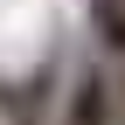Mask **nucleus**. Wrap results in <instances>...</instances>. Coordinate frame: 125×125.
Returning a JSON list of instances; mask_svg holds the SVG:
<instances>
[{"mask_svg": "<svg viewBox=\"0 0 125 125\" xmlns=\"http://www.w3.org/2000/svg\"><path fill=\"white\" fill-rule=\"evenodd\" d=\"M118 83H111V62H83V70L70 76V90H62L56 104V125H118Z\"/></svg>", "mask_w": 125, "mask_h": 125, "instance_id": "obj_1", "label": "nucleus"}, {"mask_svg": "<svg viewBox=\"0 0 125 125\" xmlns=\"http://www.w3.org/2000/svg\"><path fill=\"white\" fill-rule=\"evenodd\" d=\"M90 42L104 62H125V0H90Z\"/></svg>", "mask_w": 125, "mask_h": 125, "instance_id": "obj_2", "label": "nucleus"}, {"mask_svg": "<svg viewBox=\"0 0 125 125\" xmlns=\"http://www.w3.org/2000/svg\"><path fill=\"white\" fill-rule=\"evenodd\" d=\"M111 83H118V111H125V62H111Z\"/></svg>", "mask_w": 125, "mask_h": 125, "instance_id": "obj_3", "label": "nucleus"}, {"mask_svg": "<svg viewBox=\"0 0 125 125\" xmlns=\"http://www.w3.org/2000/svg\"><path fill=\"white\" fill-rule=\"evenodd\" d=\"M118 125H125V118H118Z\"/></svg>", "mask_w": 125, "mask_h": 125, "instance_id": "obj_4", "label": "nucleus"}]
</instances>
